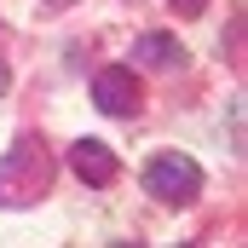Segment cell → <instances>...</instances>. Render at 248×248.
I'll list each match as a JSON object with an SVG mask.
<instances>
[{
  "label": "cell",
  "instance_id": "cell-1",
  "mask_svg": "<svg viewBox=\"0 0 248 248\" xmlns=\"http://www.w3.org/2000/svg\"><path fill=\"white\" fill-rule=\"evenodd\" d=\"M46 185H52V156L41 150V139H17L6 150V162H0V202L23 208V202H35Z\"/></svg>",
  "mask_w": 248,
  "mask_h": 248
},
{
  "label": "cell",
  "instance_id": "cell-2",
  "mask_svg": "<svg viewBox=\"0 0 248 248\" xmlns=\"http://www.w3.org/2000/svg\"><path fill=\"white\" fill-rule=\"evenodd\" d=\"M144 190H150L156 202H168V208H190L196 190H202V168H196L190 156H156V162L144 168Z\"/></svg>",
  "mask_w": 248,
  "mask_h": 248
},
{
  "label": "cell",
  "instance_id": "cell-3",
  "mask_svg": "<svg viewBox=\"0 0 248 248\" xmlns=\"http://www.w3.org/2000/svg\"><path fill=\"white\" fill-rule=\"evenodd\" d=\"M93 98H98V110H104V116H133V110H139V81H133V69H127V63L98 69Z\"/></svg>",
  "mask_w": 248,
  "mask_h": 248
},
{
  "label": "cell",
  "instance_id": "cell-4",
  "mask_svg": "<svg viewBox=\"0 0 248 248\" xmlns=\"http://www.w3.org/2000/svg\"><path fill=\"white\" fill-rule=\"evenodd\" d=\"M69 168H75L87 185H116V173H122V162H116V150H110L104 139H75V144H69Z\"/></svg>",
  "mask_w": 248,
  "mask_h": 248
},
{
  "label": "cell",
  "instance_id": "cell-5",
  "mask_svg": "<svg viewBox=\"0 0 248 248\" xmlns=\"http://www.w3.org/2000/svg\"><path fill=\"white\" fill-rule=\"evenodd\" d=\"M133 58L144 63V69H173V63H179V41H173V35H162V29H150V35L133 46Z\"/></svg>",
  "mask_w": 248,
  "mask_h": 248
},
{
  "label": "cell",
  "instance_id": "cell-6",
  "mask_svg": "<svg viewBox=\"0 0 248 248\" xmlns=\"http://www.w3.org/2000/svg\"><path fill=\"white\" fill-rule=\"evenodd\" d=\"M168 6H173L179 17H202V12H208V0H168Z\"/></svg>",
  "mask_w": 248,
  "mask_h": 248
},
{
  "label": "cell",
  "instance_id": "cell-7",
  "mask_svg": "<svg viewBox=\"0 0 248 248\" xmlns=\"http://www.w3.org/2000/svg\"><path fill=\"white\" fill-rule=\"evenodd\" d=\"M6 87H12V69H6V63H0V93H6Z\"/></svg>",
  "mask_w": 248,
  "mask_h": 248
},
{
  "label": "cell",
  "instance_id": "cell-8",
  "mask_svg": "<svg viewBox=\"0 0 248 248\" xmlns=\"http://www.w3.org/2000/svg\"><path fill=\"white\" fill-rule=\"evenodd\" d=\"M46 6H69V0H46Z\"/></svg>",
  "mask_w": 248,
  "mask_h": 248
}]
</instances>
